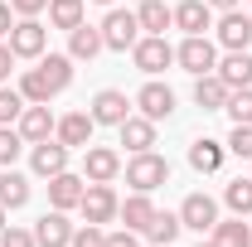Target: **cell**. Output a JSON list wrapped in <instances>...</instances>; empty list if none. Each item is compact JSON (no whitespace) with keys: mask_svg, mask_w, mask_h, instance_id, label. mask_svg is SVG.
<instances>
[{"mask_svg":"<svg viewBox=\"0 0 252 247\" xmlns=\"http://www.w3.org/2000/svg\"><path fill=\"white\" fill-rule=\"evenodd\" d=\"M68 83H73V59L68 54H49V59H39V68H30L20 78V93H25V102H49Z\"/></svg>","mask_w":252,"mask_h":247,"instance_id":"6da1fadb","label":"cell"},{"mask_svg":"<svg viewBox=\"0 0 252 247\" xmlns=\"http://www.w3.org/2000/svg\"><path fill=\"white\" fill-rule=\"evenodd\" d=\"M126 185L136 189V194H151V189L170 185V160H165V155H156V151L131 155V160H126Z\"/></svg>","mask_w":252,"mask_h":247,"instance_id":"7a4b0ae2","label":"cell"},{"mask_svg":"<svg viewBox=\"0 0 252 247\" xmlns=\"http://www.w3.org/2000/svg\"><path fill=\"white\" fill-rule=\"evenodd\" d=\"M97 30H102V44H107V49L126 54V49L141 39V20H136V10H107V20H102Z\"/></svg>","mask_w":252,"mask_h":247,"instance_id":"3957f363","label":"cell"},{"mask_svg":"<svg viewBox=\"0 0 252 247\" xmlns=\"http://www.w3.org/2000/svg\"><path fill=\"white\" fill-rule=\"evenodd\" d=\"M175 63L199 78V73H214V68H219V49H214V39H204V34H185V44L175 49Z\"/></svg>","mask_w":252,"mask_h":247,"instance_id":"277c9868","label":"cell"},{"mask_svg":"<svg viewBox=\"0 0 252 247\" xmlns=\"http://www.w3.org/2000/svg\"><path fill=\"white\" fill-rule=\"evenodd\" d=\"M131 59H136V68H141L146 78H156V73H165V68L175 63V49L165 44V34H146V39L131 44Z\"/></svg>","mask_w":252,"mask_h":247,"instance_id":"5b68a950","label":"cell"},{"mask_svg":"<svg viewBox=\"0 0 252 247\" xmlns=\"http://www.w3.org/2000/svg\"><path fill=\"white\" fill-rule=\"evenodd\" d=\"M10 49H15V59H44V49H49V30L39 25V15L15 20V30H10Z\"/></svg>","mask_w":252,"mask_h":247,"instance_id":"8992f818","label":"cell"},{"mask_svg":"<svg viewBox=\"0 0 252 247\" xmlns=\"http://www.w3.org/2000/svg\"><path fill=\"white\" fill-rule=\"evenodd\" d=\"M117 175H122V155L112 146H88L83 151V180L88 185H112Z\"/></svg>","mask_w":252,"mask_h":247,"instance_id":"52a82bcc","label":"cell"},{"mask_svg":"<svg viewBox=\"0 0 252 247\" xmlns=\"http://www.w3.org/2000/svg\"><path fill=\"white\" fill-rule=\"evenodd\" d=\"M54 126H59V117L49 112V102H30V107L20 112L15 131L25 136V146H39V141H49V136H54Z\"/></svg>","mask_w":252,"mask_h":247,"instance_id":"ba28073f","label":"cell"},{"mask_svg":"<svg viewBox=\"0 0 252 247\" xmlns=\"http://www.w3.org/2000/svg\"><path fill=\"white\" fill-rule=\"evenodd\" d=\"M78 209H83V223H112L117 209H122V199H117V189H112V185H88Z\"/></svg>","mask_w":252,"mask_h":247,"instance_id":"9c48e42d","label":"cell"},{"mask_svg":"<svg viewBox=\"0 0 252 247\" xmlns=\"http://www.w3.org/2000/svg\"><path fill=\"white\" fill-rule=\"evenodd\" d=\"M30 165H34V175H39V180H54V175L68 170V146H63L59 136H49V141L30 146Z\"/></svg>","mask_w":252,"mask_h":247,"instance_id":"30bf717a","label":"cell"},{"mask_svg":"<svg viewBox=\"0 0 252 247\" xmlns=\"http://www.w3.org/2000/svg\"><path fill=\"white\" fill-rule=\"evenodd\" d=\"M180 223L194 228V233H214V223H219V204H214L209 194H189L185 204H180Z\"/></svg>","mask_w":252,"mask_h":247,"instance_id":"8fae6325","label":"cell"},{"mask_svg":"<svg viewBox=\"0 0 252 247\" xmlns=\"http://www.w3.org/2000/svg\"><path fill=\"white\" fill-rule=\"evenodd\" d=\"M93 131H97V122H93V112H68V117H59V126H54V136H59L63 146L73 151V146H93Z\"/></svg>","mask_w":252,"mask_h":247,"instance_id":"7c38bea8","label":"cell"},{"mask_svg":"<svg viewBox=\"0 0 252 247\" xmlns=\"http://www.w3.org/2000/svg\"><path fill=\"white\" fill-rule=\"evenodd\" d=\"M34 243H39V247H68V243H73V223H68V214H63V209H49V214L34 223Z\"/></svg>","mask_w":252,"mask_h":247,"instance_id":"4fadbf2b","label":"cell"},{"mask_svg":"<svg viewBox=\"0 0 252 247\" xmlns=\"http://www.w3.org/2000/svg\"><path fill=\"white\" fill-rule=\"evenodd\" d=\"M126 117H131V102H126V93H117V88H102V93L93 97V122H97V126H122Z\"/></svg>","mask_w":252,"mask_h":247,"instance_id":"5bb4252c","label":"cell"},{"mask_svg":"<svg viewBox=\"0 0 252 247\" xmlns=\"http://www.w3.org/2000/svg\"><path fill=\"white\" fill-rule=\"evenodd\" d=\"M219 44L228 49V54H233V49H248V44H252V15H243V10H223Z\"/></svg>","mask_w":252,"mask_h":247,"instance_id":"9a60e30c","label":"cell"},{"mask_svg":"<svg viewBox=\"0 0 252 247\" xmlns=\"http://www.w3.org/2000/svg\"><path fill=\"white\" fill-rule=\"evenodd\" d=\"M102 49H107V44H102V30H97V25L83 20L78 30H68V59L73 63H93Z\"/></svg>","mask_w":252,"mask_h":247,"instance_id":"2e32d148","label":"cell"},{"mask_svg":"<svg viewBox=\"0 0 252 247\" xmlns=\"http://www.w3.org/2000/svg\"><path fill=\"white\" fill-rule=\"evenodd\" d=\"M83 189H88V180H83V175H68V170H63V175H54V180H49V204L68 214V209H78V204H83Z\"/></svg>","mask_w":252,"mask_h":247,"instance_id":"e0dca14e","label":"cell"},{"mask_svg":"<svg viewBox=\"0 0 252 247\" xmlns=\"http://www.w3.org/2000/svg\"><path fill=\"white\" fill-rule=\"evenodd\" d=\"M136 107H141V117H151V122H165V117L175 112V93H170L165 83H146V88L136 93Z\"/></svg>","mask_w":252,"mask_h":247,"instance_id":"ac0fdd59","label":"cell"},{"mask_svg":"<svg viewBox=\"0 0 252 247\" xmlns=\"http://www.w3.org/2000/svg\"><path fill=\"white\" fill-rule=\"evenodd\" d=\"M214 73L228 83V93H238V88H252V54H248V49H233V54H228V59H223Z\"/></svg>","mask_w":252,"mask_h":247,"instance_id":"d6986e66","label":"cell"},{"mask_svg":"<svg viewBox=\"0 0 252 247\" xmlns=\"http://www.w3.org/2000/svg\"><path fill=\"white\" fill-rule=\"evenodd\" d=\"M214 25V10H209V0H180L175 5V30L185 34H204Z\"/></svg>","mask_w":252,"mask_h":247,"instance_id":"ffe728a7","label":"cell"},{"mask_svg":"<svg viewBox=\"0 0 252 247\" xmlns=\"http://www.w3.org/2000/svg\"><path fill=\"white\" fill-rule=\"evenodd\" d=\"M194 102H199V112H223L228 83H223L219 73H199V78H194Z\"/></svg>","mask_w":252,"mask_h":247,"instance_id":"44dd1931","label":"cell"},{"mask_svg":"<svg viewBox=\"0 0 252 247\" xmlns=\"http://www.w3.org/2000/svg\"><path fill=\"white\" fill-rule=\"evenodd\" d=\"M117 131H122V146H126L131 155H141V151H151V146H156V122H151V117H126Z\"/></svg>","mask_w":252,"mask_h":247,"instance_id":"7402d4cb","label":"cell"},{"mask_svg":"<svg viewBox=\"0 0 252 247\" xmlns=\"http://www.w3.org/2000/svg\"><path fill=\"white\" fill-rule=\"evenodd\" d=\"M117 218H122L131 233H146V223L156 218V204H151V194H136V189H131V199H122Z\"/></svg>","mask_w":252,"mask_h":247,"instance_id":"603a6c76","label":"cell"},{"mask_svg":"<svg viewBox=\"0 0 252 247\" xmlns=\"http://www.w3.org/2000/svg\"><path fill=\"white\" fill-rule=\"evenodd\" d=\"M223 155H228V146H223V141L199 136V141L189 146V165H194L199 175H214V170H223Z\"/></svg>","mask_w":252,"mask_h":247,"instance_id":"cb8c5ba5","label":"cell"},{"mask_svg":"<svg viewBox=\"0 0 252 247\" xmlns=\"http://www.w3.org/2000/svg\"><path fill=\"white\" fill-rule=\"evenodd\" d=\"M0 204L5 209H25L30 204V180L10 165V170H0Z\"/></svg>","mask_w":252,"mask_h":247,"instance_id":"d4e9b609","label":"cell"},{"mask_svg":"<svg viewBox=\"0 0 252 247\" xmlns=\"http://www.w3.org/2000/svg\"><path fill=\"white\" fill-rule=\"evenodd\" d=\"M136 20H141V30L146 34H165L175 25V5H165V0H146L141 10H136Z\"/></svg>","mask_w":252,"mask_h":247,"instance_id":"484cf974","label":"cell"},{"mask_svg":"<svg viewBox=\"0 0 252 247\" xmlns=\"http://www.w3.org/2000/svg\"><path fill=\"white\" fill-rule=\"evenodd\" d=\"M180 233H185V223H180V214H160V209H156V218L146 223V238H151L156 247H170L175 238H180Z\"/></svg>","mask_w":252,"mask_h":247,"instance_id":"4316f807","label":"cell"},{"mask_svg":"<svg viewBox=\"0 0 252 247\" xmlns=\"http://www.w3.org/2000/svg\"><path fill=\"white\" fill-rule=\"evenodd\" d=\"M83 15H88L83 0H49V25H54V30H78Z\"/></svg>","mask_w":252,"mask_h":247,"instance_id":"83f0119b","label":"cell"},{"mask_svg":"<svg viewBox=\"0 0 252 247\" xmlns=\"http://www.w3.org/2000/svg\"><path fill=\"white\" fill-rule=\"evenodd\" d=\"M214 243L219 247H252V228L243 223V218H228V223H214Z\"/></svg>","mask_w":252,"mask_h":247,"instance_id":"f1b7e54d","label":"cell"},{"mask_svg":"<svg viewBox=\"0 0 252 247\" xmlns=\"http://www.w3.org/2000/svg\"><path fill=\"white\" fill-rule=\"evenodd\" d=\"M223 204H228L238 218H248L252 214V180H233V185L223 189Z\"/></svg>","mask_w":252,"mask_h":247,"instance_id":"f546056e","label":"cell"},{"mask_svg":"<svg viewBox=\"0 0 252 247\" xmlns=\"http://www.w3.org/2000/svg\"><path fill=\"white\" fill-rule=\"evenodd\" d=\"M25 107H30V102H25L20 88H5V83H0V126H15Z\"/></svg>","mask_w":252,"mask_h":247,"instance_id":"4dcf8cb0","label":"cell"},{"mask_svg":"<svg viewBox=\"0 0 252 247\" xmlns=\"http://www.w3.org/2000/svg\"><path fill=\"white\" fill-rule=\"evenodd\" d=\"M223 112L233 117V126L252 122V88H238V93H228V102H223Z\"/></svg>","mask_w":252,"mask_h":247,"instance_id":"1f68e13d","label":"cell"},{"mask_svg":"<svg viewBox=\"0 0 252 247\" xmlns=\"http://www.w3.org/2000/svg\"><path fill=\"white\" fill-rule=\"evenodd\" d=\"M20 151H25V136L15 126H0V170H10L20 160Z\"/></svg>","mask_w":252,"mask_h":247,"instance_id":"d6a6232c","label":"cell"},{"mask_svg":"<svg viewBox=\"0 0 252 247\" xmlns=\"http://www.w3.org/2000/svg\"><path fill=\"white\" fill-rule=\"evenodd\" d=\"M68 247H107L102 223H83V228H73V243H68Z\"/></svg>","mask_w":252,"mask_h":247,"instance_id":"836d02e7","label":"cell"},{"mask_svg":"<svg viewBox=\"0 0 252 247\" xmlns=\"http://www.w3.org/2000/svg\"><path fill=\"white\" fill-rule=\"evenodd\" d=\"M228 151L243 155V160H252V122H243V126H233V131H228Z\"/></svg>","mask_w":252,"mask_h":247,"instance_id":"e575fe53","label":"cell"},{"mask_svg":"<svg viewBox=\"0 0 252 247\" xmlns=\"http://www.w3.org/2000/svg\"><path fill=\"white\" fill-rule=\"evenodd\" d=\"M0 247H39V243H34L30 228H15V223H5V233H0Z\"/></svg>","mask_w":252,"mask_h":247,"instance_id":"d590c367","label":"cell"},{"mask_svg":"<svg viewBox=\"0 0 252 247\" xmlns=\"http://www.w3.org/2000/svg\"><path fill=\"white\" fill-rule=\"evenodd\" d=\"M10 10L25 20V15H39V10H49V0H10Z\"/></svg>","mask_w":252,"mask_h":247,"instance_id":"8d00e7d4","label":"cell"},{"mask_svg":"<svg viewBox=\"0 0 252 247\" xmlns=\"http://www.w3.org/2000/svg\"><path fill=\"white\" fill-rule=\"evenodd\" d=\"M107 247H141V238L131 228H122V233H107Z\"/></svg>","mask_w":252,"mask_h":247,"instance_id":"74e56055","label":"cell"},{"mask_svg":"<svg viewBox=\"0 0 252 247\" xmlns=\"http://www.w3.org/2000/svg\"><path fill=\"white\" fill-rule=\"evenodd\" d=\"M10 68H15V49H10V44H0V83L10 78Z\"/></svg>","mask_w":252,"mask_h":247,"instance_id":"f35d334b","label":"cell"},{"mask_svg":"<svg viewBox=\"0 0 252 247\" xmlns=\"http://www.w3.org/2000/svg\"><path fill=\"white\" fill-rule=\"evenodd\" d=\"M10 30H15V20H10V5L0 0V39H10Z\"/></svg>","mask_w":252,"mask_h":247,"instance_id":"ab89813d","label":"cell"},{"mask_svg":"<svg viewBox=\"0 0 252 247\" xmlns=\"http://www.w3.org/2000/svg\"><path fill=\"white\" fill-rule=\"evenodd\" d=\"M243 0H209V10H238Z\"/></svg>","mask_w":252,"mask_h":247,"instance_id":"60d3db41","label":"cell"},{"mask_svg":"<svg viewBox=\"0 0 252 247\" xmlns=\"http://www.w3.org/2000/svg\"><path fill=\"white\" fill-rule=\"evenodd\" d=\"M5 214H10V209H5V204H0V233H5V223H10V218H5Z\"/></svg>","mask_w":252,"mask_h":247,"instance_id":"b9f144b4","label":"cell"},{"mask_svg":"<svg viewBox=\"0 0 252 247\" xmlns=\"http://www.w3.org/2000/svg\"><path fill=\"white\" fill-rule=\"evenodd\" d=\"M199 247H219V243H214V238H209V243H199Z\"/></svg>","mask_w":252,"mask_h":247,"instance_id":"7bdbcfd3","label":"cell"},{"mask_svg":"<svg viewBox=\"0 0 252 247\" xmlns=\"http://www.w3.org/2000/svg\"><path fill=\"white\" fill-rule=\"evenodd\" d=\"M97 5H112V0H97Z\"/></svg>","mask_w":252,"mask_h":247,"instance_id":"ee69618b","label":"cell"}]
</instances>
